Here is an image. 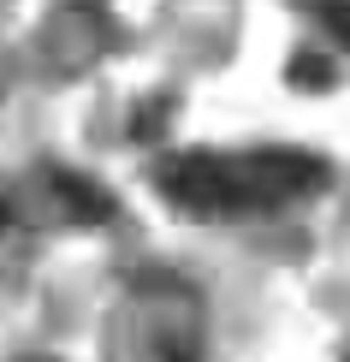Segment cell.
Segmentation results:
<instances>
[{
  "mask_svg": "<svg viewBox=\"0 0 350 362\" xmlns=\"http://www.w3.org/2000/svg\"><path fill=\"white\" fill-rule=\"evenodd\" d=\"M161 190L173 208H185L196 220H232V214H255L262 196L243 160H220V155H185L161 167Z\"/></svg>",
  "mask_w": 350,
  "mask_h": 362,
  "instance_id": "cell-1",
  "label": "cell"
},
{
  "mask_svg": "<svg viewBox=\"0 0 350 362\" xmlns=\"http://www.w3.org/2000/svg\"><path fill=\"white\" fill-rule=\"evenodd\" d=\"M243 167H250V178H255L262 208L291 202V196H309V190H321V178H327L321 160H315V155H297V148H255Z\"/></svg>",
  "mask_w": 350,
  "mask_h": 362,
  "instance_id": "cell-2",
  "label": "cell"
},
{
  "mask_svg": "<svg viewBox=\"0 0 350 362\" xmlns=\"http://www.w3.org/2000/svg\"><path fill=\"white\" fill-rule=\"evenodd\" d=\"M48 190H54V202L66 208L71 220H107V214H113L107 190H101V185H89L83 173H66V167H54V173H48Z\"/></svg>",
  "mask_w": 350,
  "mask_h": 362,
  "instance_id": "cell-3",
  "label": "cell"
},
{
  "mask_svg": "<svg viewBox=\"0 0 350 362\" xmlns=\"http://www.w3.org/2000/svg\"><path fill=\"white\" fill-rule=\"evenodd\" d=\"M291 78H297V83H327L332 71H327V66H321V59H315V54H303L297 66H291Z\"/></svg>",
  "mask_w": 350,
  "mask_h": 362,
  "instance_id": "cell-4",
  "label": "cell"
},
{
  "mask_svg": "<svg viewBox=\"0 0 350 362\" xmlns=\"http://www.w3.org/2000/svg\"><path fill=\"white\" fill-rule=\"evenodd\" d=\"M327 24H332V36L350 48V0H332V6H327Z\"/></svg>",
  "mask_w": 350,
  "mask_h": 362,
  "instance_id": "cell-5",
  "label": "cell"
}]
</instances>
